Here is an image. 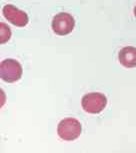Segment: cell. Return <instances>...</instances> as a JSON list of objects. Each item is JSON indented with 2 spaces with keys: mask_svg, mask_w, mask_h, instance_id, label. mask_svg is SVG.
Instances as JSON below:
<instances>
[{
  "mask_svg": "<svg viewBox=\"0 0 136 153\" xmlns=\"http://www.w3.org/2000/svg\"><path fill=\"white\" fill-rule=\"evenodd\" d=\"M134 15L136 17V5H135V7H134Z\"/></svg>",
  "mask_w": 136,
  "mask_h": 153,
  "instance_id": "ba28073f",
  "label": "cell"
},
{
  "mask_svg": "<svg viewBox=\"0 0 136 153\" xmlns=\"http://www.w3.org/2000/svg\"><path fill=\"white\" fill-rule=\"evenodd\" d=\"M107 104V98L99 92H91L84 95L81 100V106L83 110L90 114L100 113Z\"/></svg>",
  "mask_w": 136,
  "mask_h": 153,
  "instance_id": "7a4b0ae2",
  "label": "cell"
},
{
  "mask_svg": "<svg viewBox=\"0 0 136 153\" xmlns=\"http://www.w3.org/2000/svg\"><path fill=\"white\" fill-rule=\"evenodd\" d=\"M75 26V20L69 13L61 12L54 16L52 20V29L57 35H67L71 33Z\"/></svg>",
  "mask_w": 136,
  "mask_h": 153,
  "instance_id": "277c9868",
  "label": "cell"
},
{
  "mask_svg": "<svg viewBox=\"0 0 136 153\" xmlns=\"http://www.w3.org/2000/svg\"><path fill=\"white\" fill-rule=\"evenodd\" d=\"M82 127L80 122L75 118L69 117L61 120L57 126V133L63 140L72 141L80 136Z\"/></svg>",
  "mask_w": 136,
  "mask_h": 153,
  "instance_id": "6da1fadb",
  "label": "cell"
},
{
  "mask_svg": "<svg viewBox=\"0 0 136 153\" xmlns=\"http://www.w3.org/2000/svg\"><path fill=\"white\" fill-rule=\"evenodd\" d=\"M118 59L121 65H123L124 67H136V48L133 46L123 47L118 53Z\"/></svg>",
  "mask_w": 136,
  "mask_h": 153,
  "instance_id": "8992f818",
  "label": "cell"
},
{
  "mask_svg": "<svg viewBox=\"0 0 136 153\" xmlns=\"http://www.w3.org/2000/svg\"><path fill=\"white\" fill-rule=\"evenodd\" d=\"M22 76L21 64L15 59H5L0 64V77L5 82L12 83Z\"/></svg>",
  "mask_w": 136,
  "mask_h": 153,
  "instance_id": "3957f363",
  "label": "cell"
},
{
  "mask_svg": "<svg viewBox=\"0 0 136 153\" xmlns=\"http://www.w3.org/2000/svg\"><path fill=\"white\" fill-rule=\"evenodd\" d=\"M0 35H1L0 36V43H2V44L7 42L11 37V30L9 26L3 22L0 23Z\"/></svg>",
  "mask_w": 136,
  "mask_h": 153,
  "instance_id": "52a82bcc",
  "label": "cell"
},
{
  "mask_svg": "<svg viewBox=\"0 0 136 153\" xmlns=\"http://www.w3.org/2000/svg\"><path fill=\"white\" fill-rule=\"evenodd\" d=\"M3 15L10 23L18 27H24L29 20L24 11L19 10L11 4H7L3 7Z\"/></svg>",
  "mask_w": 136,
  "mask_h": 153,
  "instance_id": "5b68a950",
  "label": "cell"
}]
</instances>
